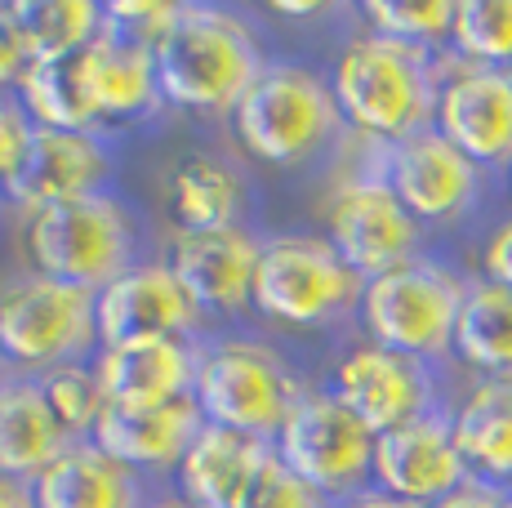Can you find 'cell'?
Here are the masks:
<instances>
[{
	"instance_id": "6da1fadb",
	"label": "cell",
	"mask_w": 512,
	"mask_h": 508,
	"mask_svg": "<svg viewBox=\"0 0 512 508\" xmlns=\"http://www.w3.org/2000/svg\"><path fill=\"white\" fill-rule=\"evenodd\" d=\"M446 54L419 50L406 41H388L357 27L334 50L326 81L343 112L352 139L366 143H401L432 130L437 121V90Z\"/></svg>"
},
{
	"instance_id": "7a4b0ae2",
	"label": "cell",
	"mask_w": 512,
	"mask_h": 508,
	"mask_svg": "<svg viewBox=\"0 0 512 508\" xmlns=\"http://www.w3.org/2000/svg\"><path fill=\"white\" fill-rule=\"evenodd\" d=\"M165 107L192 116H232L254 76L268 67L259 36L223 5H179L170 32L152 45Z\"/></svg>"
},
{
	"instance_id": "3957f363",
	"label": "cell",
	"mask_w": 512,
	"mask_h": 508,
	"mask_svg": "<svg viewBox=\"0 0 512 508\" xmlns=\"http://www.w3.org/2000/svg\"><path fill=\"white\" fill-rule=\"evenodd\" d=\"M468 277V268L432 250L383 277H370L357 312L361 339L432 366H455V326Z\"/></svg>"
},
{
	"instance_id": "277c9868",
	"label": "cell",
	"mask_w": 512,
	"mask_h": 508,
	"mask_svg": "<svg viewBox=\"0 0 512 508\" xmlns=\"http://www.w3.org/2000/svg\"><path fill=\"white\" fill-rule=\"evenodd\" d=\"M241 148L263 165H303L348 134L326 72L308 63H268L232 112Z\"/></svg>"
},
{
	"instance_id": "5b68a950",
	"label": "cell",
	"mask_w": 512,
	"mask_h": 508,
	"mask_svg": "<svg viewBox=\"0 0 512 508\" xmlns=\"http://www.w3.org/2000/svg\"><path fill=\"white\" fill-rule=\"evenodd\" d=\"M361 295L366 277L348 268L326 237L312 232L263 237L250 299L263 321L285 330H339L343 321H357Z\"/></svg>"
},
{
	"instance_id": "8992f818",
	"label": "cell",
	"mask_w": 512,
	"mask_h": 508,
	"mask_svg": "<svg viewBox=\"0 0 512 508\" xmlns=\"http://www.w3.org/2000/svg\"><path fill=\"white\" fill-rule=\"evenodd\" d=\"M308 379L285 361L281 348L259 344V339H205L201 370H196V402L205 419L236 433L277 442L285 419L308 397Z\"/></svg>"
},
{
	"instance_id": "52a82bcc",
	"label": "cell",
	"mask_w": 512,
	"mask_h": 508,
	"mask_svg": "<svg viewBox=\"0 0 512 508\" xmlns=\"http://www.w3.org/2000/svg\"><path fill=\"white\" fill-rule=\"evenodd\" d=\"M27 259H32V272L72 281V286H85L98 295L143 263L139 219L112 192L45 205L27 219Z\"/></svg>"
},
{
	"instance_id": "ba28073f",
	"label": "cell",
	"mask_w": 512,
	"mask_h": 508,
	"mask_svg": "<svg viewBox=\"0 0 512 508\" xmlns=\"http://www.w3.org/2000/svg\"><path fill=\"white\" fill-rule=\"evenodd\" d=\"M98 295L45 272L0 290V357L9 375L41 379L45 370L98 357Z\"/></svg>"
},
{
	"instance_id": "9c48e42d",
	"label": "cell",
	"mask_w": 512,
	"mask_h": 508,
	"mask_svg": "<svg viewBox=\"0 0 512 508\" xmlns=\"http://www.w3.org/2000/svg\"><path fill=\"white\" fill-rule=\"evenodd\" d=\"M321 223H326V241L343 254V263L357 268L366 281L428 254L432 241L428 228L383 179L379 143H366V161L330 183L326 201H321Z\"/></svg>"
},
{
	"instance_id": "30bf717a",
	"label": "cell",
	"mask_w": 512,
	"mask_h": 508,
	"mask_svg": "<svg viewBox=\"0 0 512 508\" xmlns=\"http://www.w3.org/2000/svg\"><path fill=\"white\" fill-rule=\"evenodd\" d=\"M459 384H464V375L455 366H432V361L357 339L334 357L326 388L374 437H383L392 428L415 424L423 415L450 410L459 397Z\"/></svg>"
},
{
	"instance_id": "8fae6325",
	"label": "cell",
	"mask_w": 512,
	"mask_h": 508,
	"mask_svg": "<svg viewBox=\"0 0 512 508\" xmlns=\"http://www.w3.org/2000/svg\"><path fill=\"white\" fill-rule=\"evenodd\" d=\"M379 170L401 205L428 228V237L455 232L468 219H477L495 188V174L481 170L437 130H423L415 139L388 143V148L379 143Z\"/></svg>"
},
{
	"instance_id": "7c38bea8",
	"label": "cell",
	"mask_w": 512,
	"mask_h": 508,
	"mask_svg": "<svg viewBox=\"0 0 512 508\" xmlns=\"http://www.w3.org/2000/svg\"><path fill=\"white\" fill-rule=\"evenodd\" d=\"M374 442L379 437L352 415L330 388H312L277 433V455L303 482H312L334 504L366 491L374 477Z\"/></svg>"
},
{
	"instance_id": "4fadbf2b",
	"label": "cell",
	"mask_w": 512,
	"mask_h": 508,
	"mask_svg": "<svg viewBox=\"0 0 512 508\" xmlns=\"http://www.w3.org/2000/svg\"><path fill=\"white\" fill-rule=\"evenodd\" d=\"M432 130L446 134L464 156L499 174L512 170V72L508 67H477L446 54L437 90V121Z\"/></svg>"
},
{
	"instance_id": "5bb4252c",
	"label": "cell",
	"mask_w": 512,
	"mask_h": 508,
	"mask_svg": "<svg viewBox=\"0 0 512 508\" xmlns=\"http://www.w3.org/2000/svg\"><path fill=\"white\" fill-rule=\"evenodd\" d=\"M139 339H205V317L170 259H143L139 268L98 290V344L116 348Z\"/></svg>"
},
{
	"instance_id": "9a60e30c",
	"label": "cell",
	"mask_w": 512,
	"mask_h": 508,
	"mask_svg": "<svg viewBox=\"0 0 512 508\" xmlns=\"http://www.w3.org/2000/svg\"><path fill=\"white\" fill-rule=\"evenodd\" d=\"M468 464L459 451L455 437V415L437 410V415H423L406 428H392L374 442V477L370 486L410 500L419 508L446 500L450 491L468 482Z\"/></svg>"
},
{
	"instance_id": "2e32d148",
	"label": "cell",
	"mask_w": 512,
	"mask_h": 508,
	"mask_svg": "<svg viewBox=\"0 0 512 508\" xmlns=\"http://www.w3.org/2000/svg\"><path fill=\"white\" fill-rule=\"evenodd\" d=\"M112 179V152H107L103 134H81V130H45L36 125L27 152L18 161L14 179L5 183V197L18 210L36 214L45 205L81 201L94 192H107Z\"/></svg>"
},
{
	"instance_id": "e0dca14e",
	"label": "cell",
	"mask_w": 512,
	"mask_h": 508,
	"mask_svg": "<svg viewBox=\"0 0 512 508\" xmlns=\"http://www.w3.org/2000/svg\"><path fill=\"white\" fill-rule=\"evenodd\" d=\"M263 237L250 228L223 232H174L170 237V268L179 272L183 290L201 317H236L254 299V272H259Z\"/></svg>"
},
{
	"instance_id": "ac0fdd59",
	"label": "cell",
	"mask_w": 512,
	"mask_h": 508,
	"mask_svg": "<svg viewBox=\"0 0 512 508\" xmlns=\"http://www.w3.org/2000/svg\"><path fill=\"white\" fill-rule=\"evenodd\" d=\"M205 428V410L196 397H174L161 406H107L90 442L107 451L116 464L134 468L139 477L179 473L187 446Z\"/></svg>"
},
{
	"instance_id": "d6986e66",
	"label": "cell",
	"mask_w": 512,
	"mask_h": 508,
	"mask_svg": "<svg viewBox=\"0 0 512 508\" xmlns=\"http://www.w3.org/2000/svg\"><path fill=\"white\" fill-rule=\"evenodd\" d=\"M201 344H192V339H139V344L98 348L94 370L107 406L134 410L192 397L196 370H201Z\"/></svg>"
},
{
	"instance_id": "ffe728a7",
	"label": "cell",
	"mask_w": 512,
	"mask_h": 508,
	"mask_svg": "<svg viewBox=\"0 0 512 508\" xmlns=\"http://www.w3.org/2000/svg\"><path fill=\"white\" fill-rule=\"evenodd\" d=\"M85 90H90L98 134L107 125H139L165 107L161 85H156L152 45L130 41V36L112 32L107 23L98 32V41L85 50Z\"/></svg>"
},
{
	"instance_id": "44dd1931",
	"label": "cell",
	"mask_w": 512,
	"mask_h": 508,
	"mask_svg": "<svg viewBox=\"0 0 512 508\" xmlns=\"http://www.w3.org/2000/svg\"><path fill=\"white\" fill-rule=\"evenodd\" d=\"M272 451L277 446L263 442V437L236 433V428L205 419V428L187 446L179 473H174V495H183V500L201 508H236Z\"/></svg>"
},
{
	"instance_id": "7402d4cb",
	"label": "cell",
	"mask_w": 512,
	"mask_h": 508,
	"mask_svg": "<svg viewBox=\"0 0 512 508\" xmlns=\"http://www.w3.org/2000/svg\"><path fill=\"white\" fill-rule=\"evenodd\" d=\"M450 415L468 473L512 495V375H464Z\"/></svg>"
},
{
	"instance_id": "603a6c76",
	"label": "cell",
	"mask_w": 512,
	"mask_h": 508,
	"mask_svg": "<svg viewBox=\"0 0 512 508\" xmlns=\"http://www.w3.org/2000/svg\"><path fill=\"white\" fill-rule=\"evenodd\" d=\"M36 508H147V482L94 442H72L32 482Z\"/></svg>"
},
{
	"instance_id": "cb8c5ba5",
	"label": "cell",
	"mask_w": 512,
	"mask_h": 508,
	"mask_svg": "<svg viewBox=\"0 0 512 508\" xmlns=\"http://www.w3.org/2000/svg\"><path fill=\"white\" fill-rule=\"evenodd\" d=\"M72 446L54 419L41 379L5 375L0 379V473L18 482H36L58 455Z\"/></svg>"
},
{
	"instance_id": "d4e9b609",
	"label": "cell",
	"mask_w": 512,
	"mask_h": 508,
	"mask_svg": "<svg viewBox=\"0 0 512 508\" xmlns=\"http://www.w3.org/2000/svg\"><path fill=\"white\" fill-rule=\"evenodd\" d=\"M174 232H223L245 228V179L214 152H187L165 179Z\"/></svg>"
},
{
	"instance_id": "484cf974",
	"label": "cell",
	"mask_w": 512,
	"mask_h": 508,
	"mask_svg": "<svg viewBox=\"0 0 512 508\" xmlns=\"http://www.w3.org/2000/svg\"><path fill=\"white\" fill-rule=\"evenodd\" d=\"M455 370L468 379L512 375V290L472 268L455 326Z\"/></svg>"
},
{
	"instance_id": "4316f807",
	"label": "cell",
	"mask_w": 512,
	"mask_h": 508,
	"mask_svg": "<svg viewBox=\"0 0 512 508\" xmlns=\"http://www.w3.org/2000/svg\"><path fill=\"white\" fill-rule=\"evenodd\" d=\"M14 94H18V103L27 107L32 125L98 134L90 90H85V50L67 54V58H36L32 72L18 81Z\"/></svg>"
},
{
	"instance_id": "83f0119b",
	"label": "cell",
	"mask_w": 512,
	"mask_h": 508,
	"mask_svg": "<svg viewBox=\"0 0 512 508\" xmlns=\"http://www.w3.org/2000/svg\"><path fill=\"white\" fill-rule=\"evenodd\" d=\"M14 14L36 58L81 54L103 32V5L94 0H14Z\"/></svg>"
},
{
	"instance_id": "f1b7e54d",
	"label": "cell",
	"mask_w": 512,
	"mask_h": 508,
	"mask_svg": "<svg viewBox=\"0 0 512 508\" xmlns=\"http://www.w3.org/2000/svg\"><path fill=\"white\" fill-rule=\"evenodd\" d=\"M357 23L374 36L406 41L432 54H450V32H455V0H370L357 5Z\"/></svg>"
},
{
	"instance_id": "f546056e",
	"label": "cell",
	"mask_w": 512,
	"mask_h": 508,
	"mask_svg": "<svg viewBox=\"0 0 512 508\" xmlns=\"http://www.w3.org/2000/svg\"><path fill=\"white\" fill-rule=\"evenodd\" d=\"M450 54L477 67L512 72V0H459Z\"/></svg>"
},
{
	"instance_id": "4dcf8cb0",
	"label": "cell",
	"mask_w": 512,
	"mask_h": 508,
	"mask_svg": "<svg viewBox=\"0 0 512 508\" xmlns=\"http://www.w3.org/2000/svg\"><path fill=\"white\" fill-rule=\"evenodd\" d=\"M41 393L54 419L63 424V433L72 442H90L98 419L107 410V397H103V384H98V370L94 361H76V366H58V370H45L41 375Z\"/></svg>"
},
{
	"instance_id": "1f68e13d",
	"label": "cell",
	"mask_w": 512,
	"mask_h": 508,
	"mask_svg": "<svg viewBox=\"0 0 512 508\" xmlns=\"http://www.w3.org/2000/svg\"><path fill=\"white\" fill-rule=\"evenodd\" d=\"M236 508H334V500L321 495L312 482H303V477L272 451L268 464L259 468V477L250 482V491H245V500Z\"/></svg>"
},
{
	"instance_id": "d6a6232c",
	"label": "cell",
	"mask_w": 512,
	"mask_h": 508,
	"mask_svg": "<svg viewBox=\"0 0 512 508\" xmlns=\"http://www.w3.org/2000/svg\"><path fill=\"white\" fill-rule=\"evenodd\" d=\"M174 18H179V5H156V0H116V5H103V23L143 45L161 41Z\"/></svg>"
},
{
	"instance_id": "836d02e7",
	"label": "cell",
	"mask_w": 512,
	"mask_h": 508,
	"mask_svg": "<svg viewBox=\"0 0 512 508\" xmlns=\"http://www.w3.org/2000/svg\"><path fill=\"white\" fill-rule=\"evenodd\" d=\"M32 63H36V54L14 14V0H9V5H0V94H14L18 81L32 72Z\"/></svg>"
},
{
	"instance_id": "e575fe53",
	"label": "cell",
	"mask_w": 512,
	"mask_h": 508,
	"mask_svg": "<svg viewBox=\"0 0 512 508\" xmlns=\"http://www.w3.org/2000/svg\"><path fill=\"white\" fill-rule=\"evenodd\" d=\"M32 130L36 125H32V116H27V107L18 103V94H0V192H5V183L14 179Z\"/></svg>"
},
{
	"instance_id": "d590c367",
	"label": "cell",
	"mask_w": 512,
	"mask_h": 508,
	"mask_svg": "<svg viewBox=\"0 0 512 508\" xmlns=\"http://www.w3.org/2000/svg\"><path fill=\"white\" fill-rule=\"evenodd\" d=\"M477 272L512 290V214H504V219H495L486 228V237L477 246Z\"/></svg>"
},
{
	"instance_id": "8d00e7d4",
	"label": "cell",
	"mask_w": 512,
	"mask_h": 508,
	"mask_svg": "<svg viewBox=\"0 0 512 508\" xmlns=\"http://www.w3.org/2000/svg\"><path fill=\"white\" fill-rule=\"evenodd\" d=\"M428 508H512V495L499 491V486L490 482H477V477H468L459 491H450L446 500L428 504Z\"/></svg>"
},
{
	"instance_id": "74e56055",
	"label": "cell",
	"mask_w": 512,
	"mask_h": 508,
	"mask_svg": "<svg viewBox=\"0 0 512 508\" xmlns=\"http://www.w3.org/2000/svg\"><path fill=\"white\" fill-rule=\"evenodd\" d=\"M334 508H419V504H410V500H397V495L379 491V486H366V491L348 495V500H339Z\"/></svg>"
},
{
	"instance_id": "f35d334b",
	"label": "cell",
	"mask_w": 512,
	"mask_h": 508,
	"mask_svg": "<svg viewBox=\"0 0 512 508\" xmlns=\"http://www.w3.org/2000/svg\"><path fill=\"white\" fill-rule=\"evenodd\" d=\"M0 508H36L32 482H18V477H5V473H0Z\"/></svg>"
},
{
	"instance_id": "ab89813d",
	"label": "cell",
	"mask_w": 512,
	"mask_h": 508,
	"mask_svg": "<svg viewBox=\"0 0 512 508\" xmlns=\"http://www.w3.org/2000/svg\"><path fill=\"white\" fill-rule=\"evenodd\" d=\"M147 508H201V504H192V500H183V495H156Z\"/></svg>"
},
{
	"instance_id": "60d3db41",
	"label": "cell",
	"mask_w": 512,
	"mask_h": 508,
	"mask_svg": "<svg viewBox=\"0 0 512 508\" xmlns=\"http://www.w3.org/2000/svg\"><path fill=\"white\" fill-rule=\"evenodd\" d=\"M504 192H508V201H512V170L504 174Z\"/></svg>"
},
{
	"instance_id": "b9f144b4",
	"label": "cell",
	"mask_w": 512,
	"mask_h": 508,
	"mask_svg": "<svg viewBox=\"0 0 512 508\" xmlns=\"http://www.w3.org/2000/svg\"><path fill=\"white\" fill-rule=\"evenodd\" d=\"M9 375V366H5V357H0V379H5Z\"/></svg>"
}]
</instances>
